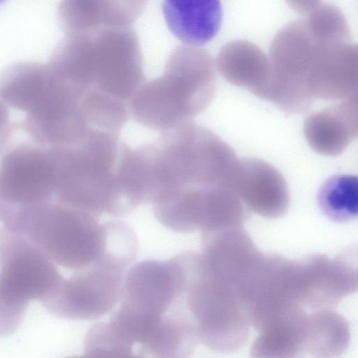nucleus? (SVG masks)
Instances as JSON below:
<instances>
[{
	"mask_svg": "<svg viewBox=\"0 0 358 358\" xmlns=\"http://www.w3.org/2000/svg\"><path fill=\"white\" fill-rule=\"evenodd\" d=\"M192 251L166 260L146 259L126 273L120 304L87 331L84 345L92 357L182 358L199 341L188 294Z\"/></svg>",
	"mask_w": 358,
	"mask_h": 358,
	"instance_id": "nucleus-1",
	"label": "nucleus"
},
{
	"mask_svg": "<svg viewBox=\"0 0 358 358\" xmlns=\"http://www.w3.org/2000/svg\"><path fill=\"white\" fill-rule=\"evenodd\" d=\"M100 217L53 199L27 211L17 233L56 265L70 270L68 277L125 274L136 257V234L121 220L101 222Z\"/></svg>",
	"mask_w": 358,
	"mask_h": 358,
	"instance_id": "nucleus-2",
	"label": "nucleus"
},
{
	"mask_svg": "<svg viewBox=\"0 0 358 358\" xmlns=\"http://www.w3.org/2000/svg\"><path fill=\"white\" fill-rule=\"evenodd\" d=\"M48 65L59 78L85 94L129 105L145 82L141 46L132 27L66 36Z\"/></svg>",
	"mask_w": 358,
	"mask_h": 358,
	"instance_id": "nucleus-3",
	"label": "nucleus"
},
{
	"mask_svg": "<svg viewBox=\"0 0 358 358\" xmlns=\"http://www.w3.org/2000/svg\"><path fill=\"white\" fill-rule=\"evenodd\" d=\"M126 145L118 134L94 131L78 145L48 146L54 199L100 216L127 215L122 187Z\"/></svg>",
	"mask_w": 358,
	"mask_h": 358,
	"instance_id": "nucleus-4",
	"label": "nucleus"
},
{
	"mask_svg": "<svg viewBox=\"0 0 358 358\" xmlns=\"http://www.w3.org/2000/svg\"><path fill=\"white\" fill-rule=\"evenodd\" d=\"M216 87L212 57L199 47L182 45L169 56L159 77L144 83L129 103L139 124L167 131L192 121L213 100Z\"/></svg>",
	"mask_w": 358,
	"mask_h": 358,
	"instance_id": "nucleus-5",
	"label": "nucleus"
},
{
	"mask_svg": "<svg viewBox=\"0 0 358 358\" xmlns=\"http://www.w3.org/2000/svg\"><path fill=\"white\" fill-rule=\"evenodd\" d=\"M62 277L57 265L26 236L0 227V338L15 333L29 301L41 302Z\"/></svg>",
	"mask_w": 358,
	"mask_h": 358,
	"instance_id": "nucleus-6",
	"label": "nucleus"
},
{
	"mask_svg": "<svg viewBox=\"0 0 358 358\" xmlns=\"http://www.w3.org/2000/svg\"><path fill=\"white\" fill-rule=\"evenodd\" d=\"M54 188L48 146L23 120L8 124L0 137V215L49 202Z\"/></svg>",
	"mask_w": 358,
	"mask_h": 358,
	"instance_id": "nucleus-7",
	"label": "nucleus"
},
{
	"mask_svg": "<svg viewBox=\"0 0 358 358\" xmlns=\"http://www.w3.org/2000/svg\"><path fill=\"white\" fill-rule=\"evenodd\" d=\"M188 299L199 342L220 353L236 352L246 344L250 325L236 289L210 276L201 257Z\"/></svg>",
	"mask_w": 358,
	"mask_h": 358,
	"instance_id": "nucleus-8",
	"label": "nucleus"
},
{
	"mask_svg": "<svg viewBox=\"0 0 358 358\" xmlns=\"http://www.w3.org/2000/svg\"><path fill=\"white\" fill-rule=\"evenodd\" d=\"M357 250L346 249L333 259L311 254L293 260V287L296 300L310 308L337 306L358 287Z\"/></svg>",
	"mask_w": 358,
	"mask_h": 358,
	"instance_id": "nucleus-9",
	"label": "nucleus"
},
{
	"mask_svg": "<svg viewBox=\"0 0 358 358\" xmlns=\"http://www.w3.org/2000/svg\"><path fill=\"white\" fill-rule=\"evenodd\" d=\"M202 262L216 280L237 288L262 258L243 227L201 232Z\"/></svg>",
	"mask_w": 358,
	"mask_h": 358,
	"instance_id": "nucleus-10",
	"label": "nucleus"
},
{
	"mask_svg": "<svg viewBox=\"0 0 358 358\" xmlns=\"http://www.w3.org/2000/svg\"><path fill=\"white\" fill-rule=\"evenodd\" d=\"M230 189L250 211L266 218L282 217L289 206L283 176L272 165L259 159H238Z\"/></svg>",
	"mask_w": 358,
	"mask_h": 358,
	"instance_id": "nucleus-11",
	"label": "nucleus"
},
{
	"mask_svg": "<svg viewBox=\"0 0 358 358\" xmlns=\"http://www.w3.org/2000/svg\"><path fill=\"white\" fill-rule=\"evenodd\" d=\"M147 0H61L57 19L66 36L93 34L106 28L131 27Z\"/></svg>",
	"mask_w": 358,
	"mask_h": 358,
	"instance_id": "nucleus-12",
	"label": "nucleus"
},
{
	"mask_svg": "<svg viewBox=\"0 0 358 358\" xmlns=\"http://www.w3.org/2000/svg\"><path fill=\"white\" fill-rule=\"evenodd\" d=\"M357 94L308 115L303 124L305 138L316 152L336 156L357 136Z\"/></svg>",
	"mask_w": 358,
	"mask_h": 358,
	"instance_id": "nucleus-13",
	"label": "nucleus"
},
{
	"mask_svg": "<svg viewBox=\"0 0 358 358\" xmlns=\"http://www.w3.org/2000/svg\"><path fill=\"white\" fill-rule=\"evenodd\" d=\"M162 10L170 31L186 45L209 43L222 24L220 0H163Z\"/></svg>",
	"mask_w": 358,
	"mask_h": 358,
	"instance_id": "nucleus-14",
	"label": "nucleus"
},
{
	"mask_svg": "<svg viewBox=\"0 0 358 358\" xmlns=\"http://www.w3.org/2000/svg\"><path fill=\"white\" fill-rule=\"evenodd\" d=\"M308 314L298 303H292L266 320L250 350L252 357L291 358L303 356Z\"/></svg>",
	"mask_w": 358,
	"mask_h": 358,
	"instance_id": "nucleus-15",
	"label": "nucleus"
},
{
	"mask_svg": "<svg viewBox=\"0 0 358 358\" xmlns=\"http://www.w3.org/2000/svg\"><path fill=\"white\" fill-rule=\"evenodd\" d=\"M350 341V327L341 314L331 308L318 309L308 314L303 356L338 357L347 350Z\"/></svg>",
	"mask_w": 358,
	"mask_h": 358,
	"instance_id": "nucleus-16",
	"label": "nucleus"
},
{
	"mask_svg": "<svg viewBox=\"0 0 358 358\" xmlns=\"http://www.w3.org/2000/svg\"><path fill=\"white\" fill-rule=\"evenodd\" d=\"M221 75L262 99L271 76L270 61L257 48H224L217 59Z\"/></svg>",
	"mask_w": 358,
	"mask_h": 358,
	"instance_id": "nucleus-17",
	"label": "nucleus"
},
{
	"mask_svg": "<svg viewBox=\"0 0 358 358\" xmlns=\"http://www.w3.org/2000/svg\"><path fill=\"white\" fill-rule=\"evenodd\" d=\"M318 205L331 220L348 222L357 215V178L341 175L328 179L317 194Z\"/></svg>",
	"mask_w": 358,
	"mask_h": 358,
	"instance_id": "nucleus-18",
	"label": "nucleus"
},
{
	"mask_svg": "<svg viewBox=\"0 0 358 358\" xmlns=\"http://www.w3.org/2000/svg\"><path fill=\"white\" fill-rule=\"evenodd\" d=\"M9 124V110L6 103L0 98V137Z\"/></svg>",
	"mask_w": 358,
	"mask_h": 358,
	"instance_id": "nucleus-19",
	"label": "nucleus"
},
{
	"mask_svg": "<svg viewBox=\"0 0 358 358\" xmlns=\"http://www.w3.org/2000/svg\"><path fill=\"white\" fill-rule=\"evenodd\" d=\"M5 0H0V4L3 3Z\"/></svg>",
	"mask_w": 358,
	"mask_h": 358,
	"instance_id": "nucleus-20",
	"label": "nucleus"
}]
</instances>
